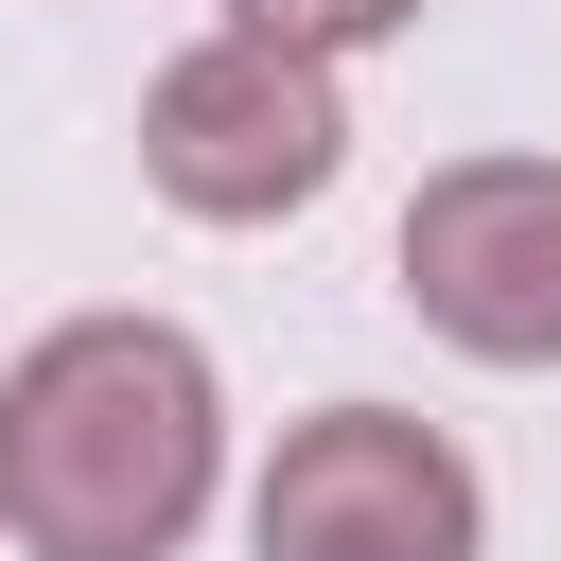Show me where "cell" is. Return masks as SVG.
<instances>
[{
    "label": "cell",
    "instance_id": "7a4b0ae2",
    "mask_svg": "<svg viewBox=\"0 0 561 561\" xmlns=\"http://www.w3.org/2000/svg\"><path fill=\"white\" fill-rule=\"evenodd\" d=\"M333 175H351V88H333V53H298V35L210 18V35L140 88V193L193 210V228H280V210H316Z\"/></svg>",
    "mask_w": 561,
    "mask_h": 561
},
{
    "label": "cell",
    "instance_id": "3957f363",
    "mask_svg": "<svg viewBox=\"0 0 561 561\" xmlns=\"http://www.w3.org/2000/svg\"><path fill=\"white\" fill-rule=\"evenodd\" d=\"M245 561H491V473L421 403H316L245 473Z\"/></svg>",
    "mask_w": 561,
    "mask_h": 561
},
{
    "label": "cell",
    "instance_id": "6da1fadb",
    "mask_svg": "<svg viewBox=\"0 0 561 561\" xmlns=\"http://www.w3.org/2000/svg\"><path fill=\"white\" fill-rule=\"evenodd\" d=\"M228 491V386L175 316H53L0 368V543L18 561H175Z\"/></svg>",
    "mask_w": 561,
    "mask_h": 561
},
{
    "label": "cell",
    "instance_id": "5b68a950",
    "mask_svg": "<svg viewBox=\"0 0 561 561\" xmlns=\"http://www.w3.org/2000/svg\"><path fill=\"white\" fill-rule=\"evenodd\" d=\"M228 18H245V35H298V53H333V70L386 53V35H421V0H228Z\"/></svg>",
    "mask_w": 561,
    "mask_h": 561
},
{
    "label": "cell",
    "instance_id": "277c9868",
    "mask_svg": "<svg viewBox=\"0 0 561 561\" xmlns=\"http://www.w3.org/2000/svg\"><path fill=\"white\" fill-rule=\"evenodd\" d=\"M386 280L473 368H561V158H438L386 228Z\"/></svg>",
    "mask_w": 561,
    "mask_h": 561
}]
</instances>
